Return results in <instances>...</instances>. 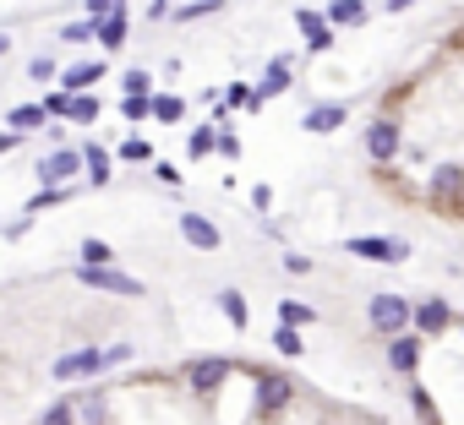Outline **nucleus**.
<instances>
[{"label": "nucleus", "mask_w": 464, "mask_h": 425, "mask_svg": "<svg viewBox=\"0 0 464 425\" xmlns=\"http://www.w3.org/2000/svg\"><path fill=\"white\" fill-rule=\"evenodd\" d=\"M60 39H66V44H88V39H99V22H72Z\"/></svg>", "instance_id": "32"}, {"label": "nucleus", "mask_w": 464, "mask_h": 425, "mask_svg": "<svg viewBox=\"0 0 464 425\" xmlns=\"http://www.w3.org/2000/svg\"><path fill=\"white\" fill-rule=\"evenodd\" d=\"M274 343H279V354H301V349H306V338H301V327H290V322H279V333H274Z\"/></svg>", "instance_id": "23"}, {"label": "nucleus", "mask_w": 464, "mask_h": 425, "mask_svg": "<svg viewBox=\"0 0 464 425\" xmlns=\"http://www.w3.org/2000/svg\"><path fill=\"white\" fill-rule=\"evenodd\" d=\"M109 262H115V251L104 240H83V267H109Z\"/></svg>", "instance_id": "22"}, {"label": "nucleus", "mask_w": 464, "mask_h": 425, "mask_svg": "<svg viewBox=\"0 0 464 425\" xmlns=\"http://www.w3.org/2000/svg\"><path fill=\"white\" fill-rule=\"evenodd\" d=\"M66 115H72V120H88V126H93V120H99V99H93V93H77Z\"/></svg>", "instance_id": "24"}, {"label": "nucleus", "mask_w": 464, "mask_h": 425, "mask_svg": "<svg viewBox=\"0 0 464 425\" xmlns=\"http://www.w3.org/2000/svg\"><path fill=\"white\" fill-rule=\"evenodd\" d=\"M224 0H197V6H180L175 12V22H197V17H208V12H219Z\"/></svg>", "instance_id": "28"}, {"label": "nucleus", "mask_w": 464, "mask_h": 425, "mask_svg": "<svg viewBox=\"0 0 464 425\" xmlns=\"http://www.w3.org/2000/svg\"><path fill=\"white\" fill-rule=\"evenodd\" d=\"M153 93V77L148 71H126V99H148Z\"/></svg>", "instance_id": "26"}, {"label": "nucleus", "mask_w": 464, "mask_h": 425, "mask_svg": "<svg viewBox=\"0 0 464 425\" xmlns=\"http://www.w3.org/2000/svg\"><path fill=\"white\" fill-rule=\"evenodd\" d=\"M72 420H77V409H72V403H49L39 425H72Z\"/></svg>", "instance_id": "31"}, {"label": "nucleus", "mask_w": 464, "mask_h": 425, "mask_svg": "<svg viewBox=\"0 0 464 425\" xmlns=\"http://www.w3.org/2000/svg\"><path fill=\"white\" fill-rule=\"evenodd\" d=\"M219 311L230 317V327H246V295H235V290H219Z\"/></svg>", "instance_id": "19"}, {"label": "nucleus", "mask_w": 464, "mask_h": 425, "mask_svg": "<svg viewBox=\"0 0 464 425\" xmlns=\"http://www.w3.org/2000/svg\"><path fill=\"white\" fill-rule=\"evenodd\" d=\"M416 360H421V338L399 333V338L388 343V366H393V371H416Z\"/></svg>", "instance_id": "12"}, {"label": "nucleus", "mask_w": 464, "mask_h": 425, "mask_svg": "<svg viewBox=\"0 0 464 425\" xmlns=\"http://www.w3.org/2000/svg\"><path fill=\"white\" fill-rule=\"evenodd\" d=\"M83 159H88V180H93V186H109V153L88 142V153H83Z\"/></svg>", "instance_id": "18"}, {"label": "nucleus", "mask_w": 464, "mask_h": 425, "mask_svg": "<svg viewBox=\"0 0 464 425\" xmlns=\"http://www.w3.org/2000/svg\"><path fill=\"white\" fill-rule=\"evenodd\" d=\"M115 12H120V0H88V22H104Z\"/></svg>", "instance_id": "33"}, {"label": "nucleus", "mask_w": 464, "mask_h": 425, "mask_svg": "<svg viewBox=\"0 0 464 425\" xmlns=\"http://www.w3.org/2000/svg\"><path fill=\"white\" fill-rule=\"evenodd\" d=\"M214 142H219V131H214V126H197V131H191V159H203Z\"/></svg>", "instance_id": "27"}, {"label": "nucleus", "mask_w": 464, "mask_h": 425, "mask_svg": "<svg viewBox=\"0 0 464 425\" xmlns=\"http://www.w3.org/2000/svg\"><path fill=\"white\" fill-rule=\"evenodd\" d=\"M77 169H88V159H83V153H72V148H60V153H49V159L39 164V180H44V186H66Z\"/></svg>", "instance_id": "3"}, {"label": "nucleus", "mask_w": 464, "mask_h": 425, "mask_svg": "<svg viewBox=\"0 0 464 425\" xmlns=\"http://www.w3.org/2000/svg\"><path fill=\"white\" fill-rule=\"evenodd\" d=\"M153 169H159V180H164V186H180V169H175V164H153Z\"/></svg>", "instance_id": "37"}, {"label": "nucleus", "mask_w": 464, "mask_h": 425, "mask_svg": "<svg viewBox=\"0 0 464 425\" xmlns=\"http://www.w3.org/2000/svg\"><path fill=\"white\" fill-rule=\"evenodd\" d=\"M99 77H104V60H88V65H72V71H66L60 88H66V93H88Z\"/></svg>", "instance_id": "14"}, {"label": "nucleus", "mask_w": 464, "mask_h": 425, "mask_svg": "<svg viewBox=\"0 0 464 425\" xmlns=\"http://www.w3.org/2000/svg\"><path fill=\"white\" fill-rule=\"evenodd\" d=\"M44 115H49L44 104H17V109L6 115V126H12V131H39V126H44Z\"/></svg>", "instance_id": "15"}, {"label": "nucleus", "mask_w": 464, "mask_h": 425, "mask_svg": "<svg viewBox=\"0 0 464 425\" xmlns=\"http://www.w3.org/2000/svg\"><path fill=\"white\" fill-rule=\"evenodd\" d=\"M120 109H126V120H148L153 115V99H126Z\"/></svg>", "instance_id": "34"}, {"label": "nucleus", "mask_w": 464, "mask_h": 425, "mask_svg": "<svg viewBox=\"0 0 464 425\" xmlns=\"http://www.w3.org/2000/svg\"><path fill=\"white\" fill-rule=\"evenodd\" d=\"M55 202H66V186H44V191L28 202V212H44V207H55Z\"/></svg>", "instance_id": "30"}, {"label": "nucleus", "mask_w": 464, "mask_h": 425, "mask_svg": "<svg viewBox=\"0 0 464 425\" xmlns=\"http://www.w3.org/2000/svg\"><path fill=\"white\" fill-rule=\"evenodd\" d=\"M120 153H126V159H137V164H143V159H148V142H137V136H131V142H126V148H120Z\"/></svg>", "instance_id": "36"}, {"label": "nucleus", "mask_w": 464, "mask_h": 425, "mask_svg": "<svg viewBox=\"0 0 464 425\" xmlns=\"http://www.w3.org/2000/svg\"><path fill=\"white\" fill-rule=\"evenodd\" d=\"M295 22H301V33H306V49H328L334 44V28H328V17H317V12H295Z\"/></svg>", "instance_id": "11"}, {"label": "nucleus", "mask_w": 464, "mask_h": 425, "mask_svg": "<svg viewBox=\"0 0 464 425\" xmlns=\"http://www.w3.org/2000/svg\"><path fill=\"white\" fill-rule=\"evenodd\" d=\"M361 17H366L361 0H334V6H328V22H361Z\"/></svg>", "instance_id": "21"}, {"label": "nucleus", "mask_w": 464, "mask_h": 425, "mask_svg": "<svg viewBox=\"0 0 464 425\" xmlns=\"http://www.w3.org/2000/svg\"><path fill=\"white\" fill-rule=\"evenodd\" d=\"M311 136H328V131H339L345 126V104H317V109H306V120H301Z\"/></svg>", "instance_id": "10"}, {"label": "nucleus", "mask_w": 464, "mask_h": 425, "mask_svg": "<svg viewBox=\"0 0 464 425\" xmlns=\"http://www.w3.org/2000/svg\"><path fill=\"white\" fill-rule=\"evenodd\" d=\"M416 327H421V333H442V327H448V306H442V300L416 306Z\"/></svg>", "instance_id": "16"}, {"label": "nucleus", "mask_w": 464, "mask_h": 425, "mask_svg": "<svg viewBox=\"0 0 464 425\" xmlns=\"http://www.w3.org/2000/svg\"><path fill=\"white\" fill-rule=\"evenodd\" d=\"M279 322H290V327H311V322H317V311H311V306H301V300H285V306H279Z\"/></svg>", "instance_id": "20"}, {"label": "nucleus", "mask_w": 464, "mask_h": 425, "mask_svg": "<svg viewBox=\"0 0 464 425\" xmlns=\"http://www.w3.org/2000/svg\"><path fill=\"white\" fill-rule=\"evenodd\" d=\"M77 278L88 283V290H104V295H131V300L143 295V283L131 273H115V267H77Z\"/></svg>", "instance_id": "2"}, {"label": "nucleus", "mask_w": 464, "mask_h": 425, "mask_svg": "<svg viewBox=\"0 0 464 425\" xmlns=\"http://www.w3.org/2000/svg\"><path fill=\"white\" fill-rule=\"evenodd\" d=\"M285 88H290V60H274V65H268V77L257 82V109L268 104V99H279Z\"/></svg>", "instance_id": "13"}, {"label": "nucleus", "mask_w": 464, "mask_h": 425, "mask_svg": "<svg viewBox=\"0 0 464 425\" xmlns=\"http://www.w3.org/2000/svg\"><path fill=\"white\" fill-rule=\"evenodd\" d=\"M410 322H416L410 300H399V295H372V327H377V333H388V338H399V333H405Z\"/></svg>", "instance_id": "1"}, {"label": "nucleus", "mask_w": 464, "mask_h": 425, "mask_svg": "<svg viewBox=\"0 0 464 425\" xmlns=\"http://www.w3.org/2000/svg\"><path fill=\"white\" fill-rule=\"evenodd\" d=\"M186 382H191L197 393H214V387L230 382V360H224V354H214V360H197V366H186Z\"/></svg>", "instance_id": "6"}, {"label": "nucleus", "mask_w": 464, "mask_h": 425, "mask_svg": "<svg viewBox=\"0 0 464 425\" xmlns=\"http://www.w3.org/2000/svg\"><path fill=\"white\" fill-rule=\"evenodd\" d=\"M28 71H33V82H49V77H55V60H49V55H39Z\"/></svg>", "instance_id": "35"}, {"label": "nucleus", "mask_w": 464, "mask_h": 425, "mask_svg": "<svg viewBox=\"0 0 464 425\" xmlns=\"http://www.w3.org/2000/svg\"><path fill=\"white\" fill-rule=\"evenodd\" d=\"M99 366H109V354H99V349H77V354H60V360H55V377H60V382H72V377H93Z\"/></svg>", "instance_id": "5"}, {"label": "nucleus", "mask_w": 464, "mask_h": 425, "mask_svg": "<svg viewBox=\"0 0 464 425\" xmlns=\"http://www.w3.org/2000/svg\"><path fill=\"white\" fill-rule=\"evenodd\" d=\"M180 235H186L197 251H219V224H208L203 212H180Z\"/></svg>", "instance_id": "8"}, {"label": "nucleus", "mask_w": 464, "mask_h": 425, "mask_svg": "<svg viewBox=\"0 0 464 425\" xmlns=\"http://www.w3.org/2000/svg\"><path fill=\"white\" fill-rule=\"evenodd\" d=\"M285 398H290V377H274V371L257 377V409H262V414H274Z\"/></svg>", "instance_id": "9"}, {"label": "nucleus", "mask_w": 464, "mask_h": 425, "mask_svg": "<svg viewBox=\"0 0 464 425\" xmlns=\"http://www.w3.org/2000/svg\"><path fill=\"white\" fill-rule=\"evenodd\" d=\"M459 186H464V175H459V169H453V164H448V169H437V175H432V191H437V196H453V191H459Z\"/></svg>", "instance_id": "25"}, {"label": "nucleus", "mask_w": 464, "mask_h": 425, "mask_svg": "<svg viewBox=\"0 0 464 425\" xmlns=\"http://www.w3.org/2000/svg\"><path fill=\"white\" fill-rule=\"evenodd\" d=\"M153 115H159V120H180V115H186V104H180V99H170V93H159V99H153Z\"/></svg>", "instance_id": "29"}, {"label": "nucleus", "mask_w": 464, "mask_h": 425, "mask_svg": "<svg viewBox=\"0 0 464 425\" xmlns=\"http://www.w3.org/2000/svg\"><path fill=\"white\" fill-rule=\"evenodd\" d=\"M366 153H372L377 164H388L393 153H399V126H393V120H372V126H366Z\"/></svg>", "instance_id": "7"}, {"label": "nucleus", "mask_w": 464, "mask_h": 425, "mask_svg": "<svg viewBox=\"0 0 464 425\" xmlns=\"http://www.w3.org/2000/svg\"><path fill=\"white\" fill-rule=\"evenodd\" d=\"M99 44H104V49H120V44H126V12H115V17L99 22Z\"/></svg>", "instance_id": "17"}, {"label": "nucleus", "mask_w": 464, "mask_h": 425, "mask_svg": "<svg viewBox=\"0 0 464 425\" xmlns=\"http://www.w3.org/2000/svg\"><path fill=\"white\" fill-rule=\"evenodd\" d=\"M382 6H388V12H405V6H410V0H382Z\"/></svg>", "instance_id": "38"}, {"label": "nucleus", "mask_w": 464, "mask_h": 425, "mask_svg": "<svg viewBox=\"0 0 464 425\" xmlns=\"http://www.w3.org/2000/svg\"><path fill=\"white\" fill-rule=\"evenodd\" d=\"M350 256H366V262H405V256H410V240H372V235H361V240H350Z\"/></svg>", "instance_id": "4"}]
</instances>
